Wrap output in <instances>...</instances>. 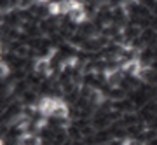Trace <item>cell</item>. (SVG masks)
Wrapping results in <instances>:
<instances>
[{
	"label": "cell",
	"instance_id": "1",
	"mask_svg": "<svg viewBox=\"0 0 157 145\" xmlns=\"http://www.w3.org/2000/svg\"><path fill=\"white\" fill-rule=\"evenodd\" d=\"M33 73H37V75H40L42 79H47L52 73V67H51V61L49 58H37L33 61Z\"/></svg>",
	"mask_w": 157,
	"mask_h": 145
}]
</instances>
